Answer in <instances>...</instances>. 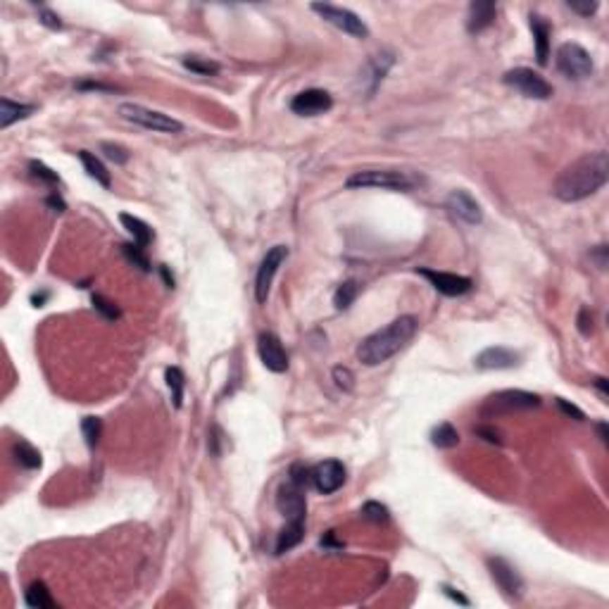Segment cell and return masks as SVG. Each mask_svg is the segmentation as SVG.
Returning a JSON list of instances; mask_svg holds the SVG:
<instances>
[{
	"label": "cell",
	"instance_id": "6da1fadb",
	"mask_svg": "<svg viewBox=\"0 0 609 609\" xmlns=\"http://www.w3.org/2000/svg\"><path fill=\"white\" fill-rule=\"evenodd\" d=\"M609 179V158L605 150L588 153L564 169L557 177L552 193L562 203H579L600 191Z\"/></svg>",
	"mask_w": 609,
	"mask_h": 609
},
{
	"label": "cell",
	"instance_id": "7a4b0ae2",
	"mask_svg": "<svg viewBox=\"0 0 609 609\" xmlns=\"http://www.w3.org/2000/svg\"><path fill=\"white\" fill-rule=\"evenodd\" d=\"M417 329H419V322H417V317H412V315H403V317L393 319L384 329L374 331L372 336L364 338L360 343V348H357V360H360L364 367H379V364L391 360L393 355H398L414 338Z\"/></svg>",
	"mask_w": 609,
	"mask_h": 609
},
{
	"label": "cell",
	"instance_id": "3957f363",
	"mask_svg": "<svg viewBox=\"0 0 609 609\" xmlns=\"http://www.w3.org/2000/svg\"><path fill=\"white\" fill-rule=\"evenodd\" d=\"M414 181L407 172H398V169H362L355 172L353 177L345 181L348 188H381V191H412Z\"/></svg>",
	"mask_w": 609,
	"mask_h": 609
},
{
	"label": "cell",
	"instance_id": "277c9868",
	"mask_svg": "<svg viewBox=\"0 0 609 609\" xmlns=\"http://www.w3.org/2000/svg\"><path fill=\"white\" fill-rule=\"evenodd\" d=\"M119 117L127 119L131 124H138L143 129H150V131H160V134H181L184 131V124L179 119L165 115L160 110H150V108H143L138 103H122L119 105Z\"/></svg>",
	"mask_w": 609,
	"mask_h": 609
},
{
	"label": "cell",
	"instance_id": "5b68a950",
	"mask_svg": "<svg viewBox=\"0 0 609 609\" xmlns=\"http://www.w3.org/2000/svg\"><path fill=\"white\" fill-rule=\"evenodd\" d=\"M555 62L564 77L574 79V81H583V79L593 77V72H595L593 58H590L588 50L579 46V43H562V46L557 48Z\"/></svg>",
	"mask_w": 609,
	"mask_h": 609
},
{
	"label": "cell",
	"instance_id": "8992f818",
	"mask_svg": "<svg viewBox=\"0 0 609 609\" xmlns=\"http://www.w3.org/2000/svg\"><path fill=\"white\" fill-rule=\"evenodd\" d=\"M510 89L519 91L524 98H533V100H548L552 98V86L545 81L541 74L533 72L529 67H514L510 72H505L502 77Z\"/></svg>",
	"mask_w": 609,
	"mask_h": 609
},
{
	"label": "cell",
	"instance_id": "52a82bcc",
	"mask_svg": "<svg viewBox=\"0 0 609 609\" xmlns=\"http://www.w3.org/2000/svg\"><path fill=\"white\" fill-rule=\"evenodd\" d=\"M541 405V398L536 393L529 391H500L491 395V398L483 403L481 414L483 417H491V414H510L519 410H533V407Z\"/></svg>",
	"mask_w": 609,
	"mask_h": 609
},
{
	"label": "cell",
	"instance_id": "ba28073f",
	"mask_svg": "<svg viewBox=\"0 0 609 609\" xmlns=\"http://www.w3.org/2000/svg\"><path fill=\"white\" fill-rule=\"evenodd\" d=\"M312 10H315L324 22H329L331 27L341 29L343 34H350V36H355V39H367L369 36L367 24H364L353 10L338 8V5H331V3H315Z\"/></svg>",
	"mask_w": 609,
	"mask_h": 609
},
{
	"label": "cell",
	"instance_id": "9c48e42d",
	"mask_svg": "<svg viewBox=\"0 0 609 609\" xmlns=\"http://www.w3.org/2000/svg\"><path fill=\"white\" fill-rule=\"evenodd\" d=\"M286 257H288V248L286 246H274L265 255V260H262V265H260V269H257V276H255V298H257V303H267L269 291H272V281H274L276 272L281 269V265L286 262Z\"/></svg>",
	"mask_w": 609,
	"mask_h": 609
},
{
	"label": "cell",
	"instance_id": "30bf717a",
	"mask_svg": "<svg viewBox=\"0 0 609 609\" xmlns=\"http://www.w3.org/2000/svg\"><path fill=\"white\" fill-rule=\"evenodd\" d=\"M488 571H491V579L495 581L502 593L507 595L510 600H519L524 595V579L519 576V571L512 567L507 560L502 557H488Z\"/></svg>",
	"mask_w": 609,
	"mask_h": 609
},
{
	"label": "cell",
	"instance_id": "8fae6325",
	"mask_svg": "<svg viewBox=\"0 0 609 609\" xmlns=\"http://www.w3.org/2000/svg\"><path fill=\"white\" fill-rule=\"evenodd\" d=\"M419 276H424L429 284L436 288L438 293L448 295V298H457V295H464L472 291L474 281L469 276H460V274H450V272H438V269H429L422 267L417 269Z\"/></svg>",
	"mask_w": 609,
	"mask_h": 609
},
{
	"label": "cell",
	"instance_id": "7c38bea8",
	"mask_svg": "<svg viewBox=\"0 0 609 609\" xmlns=\"http://www.w3.org/2000/svg\"><path fill=\"white\" fill-rule=\"evenodd\" d=\"M257 355H260L262 364L274 374H284L288 369V353L281 343V338L272 334V331H265V334L257 336Z\"/></svg>",
	"mask_w": 609,
	"mask_h": 609
},
{
	"label": "cell",
	"instance_id": "4fadbf2b",
	"mask_svg": "<svg viewBox=\"0 0 609 609\" xmlns=\"http://www.w3.org/2000/svg\"><path fill=\"white\" fill-rule=\"evenodd\" d=\"M276 510L286 517V521H305L307 502H305V488L295 483H284L276 493Z\"/></svg>",
	"mask_w": 609,
	"mask_h": 609
},
{
	"label": "cell",
	"instance_id": "5bb4252c",
	"mask_svg": "<svg viewBox=\"0 0 609 609\" xmlns=\"http://www.w3.org/2000/svg\"><path fill=\"white\" fill-rule=\"evenodd\" d=\"M345 467L338 460H324L317 467H312V486L317 488L322 495L336 493L338 488H343L345 483Z\"/></svg>",
	"mask_w": 609,
	"mask_h": 609
},
{
	"label": "cell",
	"instance_id": "9a60e30c",
	"mask_svg": "<svg viewBox=\"0 0 609 609\" xmlns=\"http://www.w3.org/2000/svg\"><path fill=\"white\" fill-rule=\"evenodd\" d=\"M445 207L450 210L452 217H457V219H460V222H464V224L476 226V224L483 222L481 205L476 203V198L472 196V193L462 191V188H460V191H452V193H450L448 200H445Z\"/></svg>",
	"mask_w": 609,
	"mask_h": 609
},
{
	"label": "cell",
	"instance_id": "2e32d148",
	"mask_svg": "<svg viewBox=\"0 0 609 609\" xmlns=\"http://www.w3.org/2000/svg\"><path fill=\"white\" fill-rule=\"evenodd\" d=\"M331 105H334V98H331L329 91L322 89H307L291 100V110L300 117L324 115L326 110H331Z\"/></svg>",
	"mask_w": 609,
	"mask_h": 609
},
{
	"label": "cell",
	"instance_id": "e0dca14e",
	"mask_svg": "<svg viewBox=\"0 0 609 609\" xmlns=\"http://www.w3.org/2000/svg\"><path fill=\"white\" fill-rule=\"evenodd\" d=\"M393 53H388V50H384V53H376L372 55V58L367 60V65H364V69L360 72V84L362 89L369 93V98L374 96L376 89H379V84L386 79L388 69L393 67Z\"/></svg>",
	"mask_w": 609,
	"mask_h": 609
},
{
	"label": "cell",
	"instance_id": "ac0fdd59",
	"mask_svg": "<svg viewBox=\"0 0 609 609\" xmlns=\"http://www.w3.org/2000/svg\"><path fill=\"white\" fill-rule=\"evenodd\" d=\"M519 353H514L510 348H502V345H491L483 353L476 357V369L481 372H493V369H512L519 364Z\"/></svg>",
	"mask_w": 609,
	"mask_h": 609
},
{
	"label": "cell",
	"instance_id": "d6986e66",
	"mask_svg": "<svg viewBox=\"0 0 609 609\" xmlns=\"http://www.w3.org/2000/svg\"><path fill=\"white\" fill-rule=\"evenodd\" d=\"M495 3H486V0H476V3L469 5V15H467V31L469 34H481L483 29H488L495 20Z\"/></svg>",
	"mask_w": 609,
	"mask_h": 609
},
{
	"label": "cell",
	"instance_id": "ffe728a7",
	"mask_svg": "<svg viewBox=\"0 0 609 609\" xmlns=\"http://www.w3.org/2000/svg\"><path fill=\"white\" fill-rule=\"evenodd\" d=\"M531 31H533V39H536V60L538 65H548V58H550V24L538 15H531Z\"/></svg>",
	"mask_w": 609,
	"mask_h": 609
},
{
	"label": "cell",
	"instance_id": "44dd1931",
	"mask_svg": "<svg viewBox=\"0 0 609 609\" xmlns=\"http://www.w3.org/2000/svg\"><path fill=\"white\" fill-rule=\"evenodd\" d=\"M36 112V105H24V103H15L10 98L0 100V129H8L10 124L20 122V119H27Z\"/></svg>",
	"mask_w": 609,
	"mask_h": 609
},
{
	"label": "cell",
	"instance_id": "7402d4cb",
	"mask_svg": "<svg viewBox=\"0 0 609 609\" xmlns=\"http://www.w3.org/2000/svg\"><path fill=\"white\" fill-rule=\"evenodd\" d=\"M119 222H122L124 229H127L129 234H131V238H134L136 246L148 248L150 243H153L155 234H153V229H150V226L143 222V219H138V217H134V215H127V212H122V215H119Z\"/></svg>",
	"mask_w": 609,
	"mask_h": 609
},
{
	"label": "cell",
	"instance_id": "603a6c76",
	"mask_svg": "<svg viewBox=\"0 0 609 609\" xmlns=\"http://www.w3.org/2000/svg\"><path fill=\"white\" fill-rule=\"evenodd\" d=\"M77 158L81 160V165H84L86 174H89L91 179H96L103 188H110V186H112V177H110L108 167H105L103 162L96 158V153H89V150H79Z\"/></svg>",
	"mask_w": 609,
	"mask_h": 609
},
{
	"label": "cell",
	"instance_id": "cb8c5ba5",
	"mask_svg": "<svg viewBox=\"0 0 609 609\" xmlns=\"http://www.w3.org/2000/svg\"><path fill=\"white\" fill-rule=\"evenodd\" d=\"M305 536V521H286L284 531L279 533V541H276V555H284V552L293 550L295 545H300Z\"/></svg>",
	"mask_w": 609,
	"mask_h": 609
},
{
	"label": "cell",
	"instance_id": "d4e9b609",
	"mask_svg": "<svg viewBox=\"0 0 609 609\" xmlns=\"http://www.w3.org/2000/svg\"><path fill=\"white\" fill-rule=\"evenodd\" d=\"M24 602L31 607V609H53L58 607L53 600V595H50L48 586L43 581H34L31 586L24 590Z\"/></svg>",
	"mask_w": 609,
	"mask_h": 609
},
{
	"label": "cell",
	"instance_id": "484cf974",
	"mask_svg": "<svg viewBox=\"0 0 609 609\" xmlns=\"http://www.w3.org/2000/svg\"><path fill=\"white\" fill-rule=\"evenodd\" d=\"M431 443L441 450L457 448V445H460V431H457L450 422H443L431 431Z\"/></svg>",
	"mask_w": 609,
	"mask_h": 609
},
{
	"label": "cell",
	"instance_id": "4316f807",
	"mask_svg": "<svg viewBox=\"0 0 609 609\" xmlns=\"http://www.w3.org/2000/svg\"><path fill=\"white\" fill-rule=\"evenodd\" d=\"M165 381H167L169 391H172L174 407L181 410V405H184V388H186V376H184V372H181V367H167Z\"/></svg>",
	"mask_w": 609,
	"mask_h": 609
},
{
	"label": "cell",
	"instance_id": "83f0119b",
	"mask_svg": "<svg viewBox=\"0 0 609 609\" xmlns=\"http://www.w3.org/2000/svg\"><path fill=\"white\" fill-rule=\"evenodd\" d=\"M12 455H15L17 464H20V467H24V469H41V452L36 450L31 443H27V441L15 443V448H12Z\"/></svg>",
	"mask_w": 609,
	"mask_h": 609
},
{
	"label": "cell",
	"instance_id": "f1b7e54d",
	"mask_svg": "<svg viewBox=\"0 0 609 609\" xmlns=\"http://www.w3.org/2000/svg\"><path fill=\"white\" fill-rule=\"evenodd\" d=\"M181 62H184L186 69H191L193 74H200V77H215V74H219V65L215 60H210V58H200V55H186Z\"/></svg>",
	"mask_w": 609,
	"mask_h": 609
},
{
	"label": "cell",
	"instance_id": "f546056e",
	"mask_svg": "<svg viewBox=\"0 0 609 609\" xmlns=\"http://www.w3.org/2000/svg\"><path fill=\"white\" fill-rule=\"evenodd\" d=\"M357 293H360V286H357V281H343V284L338 286L336 293H334L336 310H348V307L355 303Z\"/></svg>",
	"mask_w": 609,
	"mask_h": 609
},
{
	"label": "cell",
	"instance_id": "4dcf8cb0",
	"mask_svg": "<svg viewBox=\"0 0 609 609\" xmlns=\"http://www.w3.org/2000/svg\"><path fill=\"white\" fill-rule=\"evenodd\" d=\"M81 433L86 438V445L89 448H96L100 441V433H103V422L98 417H84L81 419Z\"/></svg>",
	"mask_w": 609,
	"mask_h": 609
},
{
	"label": "cell",
	"instance_id": "1f68e13d",
	"mask_svg": "<svg viewBox=\"0 0 609 609\" xmlns=\"http://www.w3.org/2000/svg\"><path fill=\"white\" fill-rule=\"evenodd\" d=\"M29 172H31V177L43 181V184H48V186H53V188L60 186V177H58V174H55L50 167L43 165V162H39V160H31V162H29Z\"/></svg>",
	"mask_w": 609,
	"mask_h": 609
},
{
	"label": "cell",
	"instance_id": "d6a6232c",
	"mask_svg": "<svg viewBox=\"0 0 609 609\" xmlns=\"http://www.w3.org/2000/svg\"><path fill=\"white\" fill-rule=\"evenodd\" d=\"M362 517L374 521V524H386V521L391 519V512H388V507L381 505V502L369 500V502H364V507H362Z\"/></svg>",
	"mask_w": 609,
	"mask_h": 609
},
{
	"label": "cell",
	"instance_id": "836d02e7",
	"mask_svg": "<svg viewBox=\"0 0 609 609\" xmlns=\"http://www.w3.org/2000/svg\"><path fill=\"white\" fill-rule=\"evenodd\" d=\"M122 253L131 262V265L138 267L141 272H150V262H148V257H146V253H143L141 246H136V243H124Z\"/></svg>",
	"mask_w": 609,
	"mask_h": 609
},
{
	"label": "cell",
	"instance_id": "e575fe53",
	"mask_svg": "<svg viewBox=\"0 0 609 609\" xmlns=\"http://www.w3.org/2000/svg\"><path fill=\"white\" fill-rule=\"evenodd\" d=\"M100 153H103L110 162H115V165H127L129 158H131L127 148L117 146V143H110V141L100 143Z\"/></svg>",
	"mask_w": 609,
	"mask_h": 609
},
{
	"label": "cell",
	"instance_id": "d590c367",
	"mask_svg": "<svg viewBox=\"0 0 609 609\" xmlns=\"http://www.w3.org/2000/svg\"><path fill=\"white\" fill-rule=\"evenodd\" d=\"M334 384L345 393L355 391V374L348 367H334Z\"/></svg>",
	"mask_w": 609,
	"mask_h": 609
},
{
	"label": "cell",
	"instance_id": "8d00e7d4",
	"mask_svg": "<svg viewBox=\"0 0 609 609\" xmlns=\"http://www.w3.org/2000/svg\"><path fill=\"white\" fill-rule=\"evenodd\" d=\"M93 307H96V310H98L105 319H119V310H117V305H115V303H110V300L105 298V295H98V293L93 295Z\"/></svg>",
	"mask_w": 609,
	"mask_h": 609
},
{
	"label": "cell",
	"instance_id": "74e56055",
	"mask_svg": "<svg viewBox=\"0 0 609 609\" xmlns=\"http://www.w3.org/2000/svg\"><path fill=\"white\" fill-rule=\"evenodd\" d=\"M288 481L295 483V486L305 488L307 483H312V469H307L305 464H293L291 472H288Z\"/></svg>",
	"mask_w": 609,
	"mask_h": 609
},
{
	"label": "cell",
	"instance_id": "f35d334b",
	"mask_svg": "<svg viewBox=\"0 0 609 609\" xmlns=\"http://www.w3.org/2000/svg\"><path fill=\"white\" fill-rule=\"evenodd\" d=\"M474 433H476V436H479V438H483V441H486V443H491V445H502L500 433L495 431L493 426H486V424H483V426H479V429H476Z\"/></svg>",
	"mask_w": 609,
	"mask_h": 609
},
{
	"label": "cell",
	"instance_id": "ab89813d",
	"mask_svg": "<svg viewBox=\"0 0 609 609\" xmlns=\"http://www.w3.org/2000/svg\"><path fill=\"white\" fill-rule=\"evenodd\" d=\"M39 20H41V24H46L48 29H62V20L58 15H55L53 10H48V8H41L39 10Z\"/></svg>",
	"mask_w": 609,
	"mask_h": 609
},
{
	"label": "cell",
	"instance_id": "60d3db41",
	"mask_svg": "<svg viewBox=\"0 0 609 609\" xmlns=\"http://www.w3.org/2000/svg\"><path fill=\"white\" fill-rule=\"evenodd\" d=\"M555 400H557V407H560V410H562L564 414H567V417H574L576 422H583V419H586V414H583L576 405L567 403V400H564V398H555Z\"/></svg>",
	"mask_w": 609,
	"mask_h": 609
},
{
	"label": "cell",
	"instance_id": "b9f144b4",
	"mask_svg": "<svg viewBox=\"0 0 609 609\" xmlns=\"http://www.w3.org/2000/svg\"><path fill=\"white\" fill-rule=\"evenodd\" d=\"M567 5H569L571 12H579V15H583V17L595 15V12H598V8H600L598 3H567Z\"/></svg>",
	"mask_w": 609,
	"mask_h": 609
},
{
	"label": "cell",
	"instance_id": "7bdbcfd3",
	"mask_svg": "<svg viewBox=\"0 0 609 609\" xmlns=\"http://www.w3.org/2000/svg\"><path fill=\"white\" fill-rule=\"evenodd\" d=\"M579 331L583 336H588L590 331H593V315H590L588 307H583V310L579 312Z\"/></svg>",
	"mask_w": 609,
	"mask_h": 609
},
{
	"label": "cell",
	"instance_id": "ee69618b",
	"mask_svg": "<svg viewBox=\"0 0 609 609\" xmlns=\"http://www.w3.org/2000/svg\"><path fill=\"white\" fill-rule=\"evenodd\" d=\"M607 253H609L607 246H598V248L590 250V260H593L600 269H607Z\"/></svg>",
	"mask_w": 609,
	"mask_h": 609
},
{
	"label": "cell",
	"instance_id": "f6af8a7d",
	"mask_svg": "<svg viewBox=\"0 0 609 609\" xmlns=\"http://www.w3.org/2000/svg\"><path fill=\"white\" fill-rule=\"evenodd\" d=\"M443 593H445V595H448V598H450V600L460 602V605H464V607H469V605H472V602H469L467 598H464V595L460 593V590H455V588H452V586H443Z\"/></svg>",
	"mask_w": 609,
	"mask_h": 609
},
{
	"label": "cell",
	"instance_id": "bcb514c9",
	"mask_svg": "<svg viewBox=\"0 0 609 609\" xmlns=\"http://www.w3.org/2000/svg\"><path fill=\"white\" fill-rule=\"evenodd\" d=\"M46 203H48L50 207H53V210H55V212H65V210H67L65 200H62V198L58 196V193H53V196H50V198L46 200Z\"/></svg>",
	"mask_w": 609,
	"mask_h": 609
},
{
	"label": "cell",
	"instance_id": "7dc6e473",
	"mask_svg": "<svg viewBox=\"0 0 609 609\" xmlns=\"http://www.w3.org/2000/svg\"><path fill=\"white\" fill-rule=\"evenodd\" d=\"M77 89H96V91H112V86H105V84H91V81H81V84H77Z\"/></svg>",
	"mask_w": 609,
	"mask_h": 609
},
{
	"label": "cell",
	"instance_id": "c3c4849f",
	"mask_svg": "<svg viewBox=\"0 0 609 609\" xmlns=\"http://www.w3.org/2000/svg\"><path fill=\"white\" fill-rule=\"evenodd\" d=\"M322 548H341V543H336V538H334V531H329L322 538Z\"/></svg>",
	"mask_w": 609,
	"mask_h": 609
},
{
	"label": "cell",
	"instance_id": "681fc988",
	"mask_svg": "<svg viewBox=\"0 0 609 609\" xmlns=\"http://www.w3.org/2000/svg\"><path fill=\"white\" fill-rule=\"evenodd\" d=\"M160 274L165 276V284H167V288H174V276L169 274V267H167V265H160Z\"/></svg>",
	"mask_w": 609,
	"mask_h": 609
},
{
	"label": "cell",
	"instance_id": "f907efd6",
	"mask_svg": "<svg viewBox=\"0 0 609 609\" xmlns=\"http://www.w3.org/2000/svg\"><path fill=\"white\" fill-rule=\"evenodd\" d=\"M595 388H598V391L602 393V398H607V395H609V386H607V379H602V376H600V379H595Z\"/></svg>",
	"mask_w": 609,
	"mask_h": 609
},
{
	"label": "cell",
	"instance_id": "816d5d0a",
	"mask_svg": "<svg viewBox=\"0 0 609 609\" xmlns=\"http://www.w3.org/2000/svg\"><path fill=\"white\" fill-rule=\"evenodd\" d=\"M46 300H48V291H43L41 295H31V303H34V307H43Z\"/></svg>",
	"mask_w": 609,
	"mask_h": 609
},
{
	"label": "cell",
	"instance_id": "f5cc1de1",
	"mask_svg": "<svg viewBox=\"0 0 609 609\" xmlns=\"http://www.w3.org/2000/svg\"><path fill=\"white\" fill-rule=\"evenodd\" d=\"M598 433H600V441H602V443H607V441H609V429H607V424H605V422H600V424H598Z\"/></svg>",
	"mask_w": 609,
	"mask_h": 609
}]
</instances>
